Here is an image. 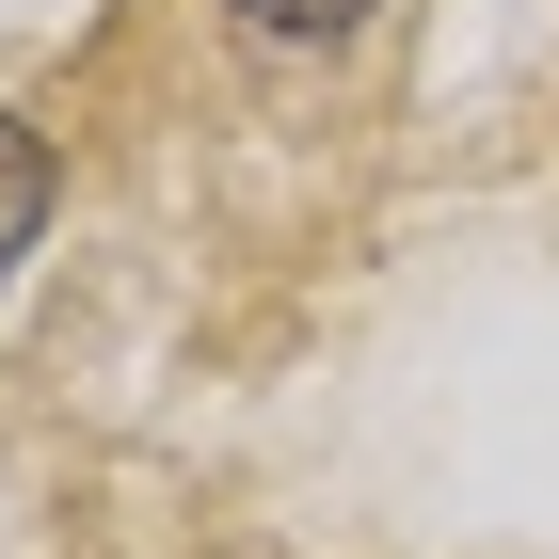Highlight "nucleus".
Returning <instances> with one entry per match:
<instances>
[{
  "mask_svg": "<svg viewBox=\"0 0 559 559\" xmlns=\"http://www.w3.org/2000/svg\"><path fill=\"white\" fill-rule=\"evenodd\" d=\"M33 240H48V144L0 112V288H16V257H33Z\"/></svg>",
  "mask_w": 559,
  "mask_h": 559,
  "instance_id": "1",
  "label": "nucleus"
},
{
  "mask_svg": "<svg viewBox=\"0 0 559 559\" xmlns=\"http://www.w3.org/2000/svg\"><path fill=\"white\" fill-rule=\"evenodd\" d=\"M240 16H257V33H352L368 0H240Z\"/></svg>",
  "mask_w": 559,
  "mask_h": 559,
  "instance_id": "2",
  "label": "nucleus"
}]
</instances>
